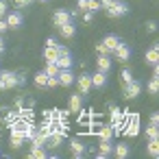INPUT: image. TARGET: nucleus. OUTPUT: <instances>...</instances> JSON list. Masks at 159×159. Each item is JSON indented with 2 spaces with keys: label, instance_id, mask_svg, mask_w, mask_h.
<instances>
[{
  "label": "nucleus",
  "instance_id": "nucleus-1",
  "mask_svg": "<svg viewBox=\"0 0 159 159\" xmlns=\"http://www.w3.org/2000/svg\"><path fill=\"white\" fill-rule=\"evenodd\" d=\"M142 94V83L139 81H129V83H124V98L126 100H133V98H137Z\"/></svg>",
  "mask_w": 159,
  "mask_h": 159
},
{
  "label": "nucleus",
  "instance_id": "nucleus-2",
  "mask_svg": "<svg viewBox=\"0 0 159 159\" xmlns=\"http://www.w3.org/2000/svg\"><path fill=\"white\" fill-rule=\"evenodd\" d=\"M122 131H124V135L135 137V135L139 133V116H137V113H131V118L126 120V126H124Z\"/></svg>",
  "mask_w": 159,
  "mask_h": 159
},
{
  "label": "nucleus",
  "instance_id": "nucleus-3",
  "mask_svg": "<svg viewBox=\"0 0 159 159\" xmlns=\"http://www.w3.org/2000/svg\"><path fill=\"white\" fill-rule=\"evenodd\" d=\"M18 87V74L16 72H2L0 74V89H11Z\"/></svg>",
  "mask_w": 159,
  "mask_h": 159
},
{
  "label": "nucleus",
  "instance_id": "nucleus-4",
  "mask_svg": "<svg viewBox=\"0 0 159 159\" xmlns=\"http://www.w3.org/2000/svg\"><path fill=\"white\" fill-rule=\"evenodd\" d=\"M124 13H129V5L120 2V0H113L111 7L107 9V16H109V18H120V16H124Z\"/></svg>",
  "mask_w": 159,
  "mask_h": 159
},
{
  "label": "nucleus",
  "instance_id": "nucleus-5",
  "mask_svg": "<svg viewBox=\"0 0 159 159\" xmlns=\"http://www.w3.org/2000/svg\"><path fill=\"white\" fill-rule=\"evenodd\" d=\"M113 55H116V59H118V61H122V63H124V61H129V57H131V48H129L124 42H120V44L113 48Z\"/></svg>",
  "mask_w": 159,
  "mask_h": 159
},
{
  "label": "nucleus",
  "instance_id": "nucleus-6",
  "mask_svg": "<svg viewBox=\"0 0 159 159\" xmlns=\"http://www.w3.org/2000/svg\"><path fill=\"white\" fill-rule=\"evenodd\" d=\"M52 22H55V26L59 29L61 24H68V22H72V13H70V11H63V9H59V11H55V16H52Z\"/></svg>",
  "mask_w": 159,
  "mask_h": 159
},
{
  "label": "nucleus",
  "instance_id": "nucleus-7",
  "mask_svg": "<svg viewBox=\"0 0 159 159\" xmlns=\"http://www.w3.org/2000/svg\"><path fill=\"white\" fill-rule=\"evenodd\" d=\"M76 85H79V94H89V89H92V74H81L76 79Z\"/></svg>",
  "mask_w": 159,
  "mask_h": 159
},
{
  "label": "nucleus",
  "instance_id": "nucleus-8",
  "mask_svg": "<svg viewBox=\"0 0 159 159\" xmlns=\"http://www.w3.org/2000/svg\"><path fill=\"white\" fill-rule=\"evenodd\" d=\"M57 79H59V85H63V87H70V85L74 83V74H72V70H70V68H66V70H59Z\"/></svg>",
  "mask_w": 159,
  "mask_h": 159
},
{
  "label": "nucleus",
  "instance_id": "nucleus-9",
  "mask_svg": "<svg viewBox=\"0 0 159 159\" xmlns=\"http://www.w3.org/2000/svg\"><path fill=\"white\" fill-rule=\"evenodd\" d=\"M96 68H98L100 72H109V70H111V59H109V55H98Z\"/></svg>",
  "mask_w": 159,
  "mask_h": 159
},
{
  "label": "nucleus",
  "instance_id": "nucleus-10",
  "mask_svg": "<svg viewBox=\"0 0 159 159\" xmlns=\"http://www.w3.org/2000/svg\"><path fill=\"white\" fill-rule=\"evenodd\" d=\"M107 85V72H94V76H92V87H105Z\"/></svg>",
  "mask_w": 159,
  "mask_h": 159
},
{
  "label": "nucleus",
  "instance_id": "nucleus-11",
  "mask_svg": "<svg viewBox=\"0 0 159 159\" xmlns=\"http://www.w3.org/2000/svg\"><path fill=\"white\" fill-rule=\"evenodd\" d=\"M70 150H72L74 157H83V155H85V144H83L81 139H72V142H70Z\"/></svg>",
  "mask_w": 159,
  "mask_h": 159
},
{
  "label": "nucleus",
  "instance_id": "nucleus-12",
  "mask_svg": "<svg viewBox=\"0 0 159 159\" xmlns=\"http://www.w3.org/2000/svg\"><path fill=\"white\" fill-rule=\"evenodd\" d=\"M20 24H22V13L13 11V13L7 16V26H9V29H18Z\"/></svg>",
  "mask_w": 159,
  "mask_h": 159
},
{
  "label": "nucleus",
  "instance_id": "nucleus-13",
  "mask_svg": "<svg viewBox=\"0 0 159 159\" xmlns=\"http://www.w3.org/2000/svg\"><path fill=\"white\" fill-rule=\"evenodd\" d=\"M44 59L46 61H57L59 59V46H46L44 48Z\"/></svg>",
  "mask_w": 159,
  "mask_h": 159
},
{
  "label": "nucleus",
  "instance_id": "nucleus-14",
  "mask_svg": "<svg viewBox=\"0 0 159 159\" xmlns=\"http://www.w3.org/2000/svg\"><path fill=\"white\" fill-rule=\"evenodd\" d=\"M59 33H61L66 39H70V37H74V33H76V26H74L72 22H68V24H61V26H59Z\"/></svg>",
  "mask_w": 159,
  "mask_h": 159
},
{
  "label": "nucleus",
  "instance_id": "nucleus-15",
  "mask_svg": "<svg viewBox=\"0 0 159 159\" xmlns=\"http://www.w3.org/2000/svg\"><path fill=\"white\" fill-rule=\"evenodd\" d=\"M157 59H159V50H157V44H152V48L146 50V63L148 66H155Z\"/></svg>",
  "mask_w": 159,
  "mask_h": 159
},
{
  "label": "nucleus",
  "instance_id": "nucleus-16",
  "mask_svg": "<svg viewBox=\"0 0 159 159\" xmlns=\"http://www.w3.org/2000/svg\"><path fill=\"white\" fill-rule=\"evenodd\" d=\"M57 66H59V70L72 68V57H70V52H61L59 59H57Z\"/></svg>",
  "mask_w": 159,
  "mask_h": 159
},
{
  "label": "nucleus",
  "instance_id": "nucleus-17",
  "mask_svg": "<svg viewBox=\"0 0 159 159\" xmlns=\"http://www.w3.org/2000/svg\"><path fill=\"white\" fill-rule=\"evenodd\" d=\"M118 44H120V39H118V37H116V35H107V37H105V39H102V46H105V48H107V50H109V55H111V52H113V48H116V46H118Z\"/></svg>",
  "mask_w": 159,
  "mask_h": 159
},
{
  "label": "nucleus",
  "instance_id": "nucleus-18",
  "mask_svg": "<svg viewBox=\"0 0 159 159\" xmlns=\"http://www.w3.org/2000/svg\"><path fill=\"white\" fill-rule=\"evenodd\" d=\"M68 111H72V113L81 111V94H72L70 96V109Z\"/></svg>",
  "mask_w": 159,
  "mask_h": 159
},
{
  "label": "nucleus",
  "instance_id": "nucleus-19",
  "mask_svg": "<svg viewBox=\"0 0 159 159\" xmlns=\"http://www.w3.org/2000/svg\"><path fill=\"white\" fill-rule=\"evenodd\" d=\"M44 144H46V137L37 131V133L31 137V148H39V146H44Z\"/></svg>",
  "mask_w": 159,
  "mask_h": 159
},
{
  "label": "nucleus",
  "instance_id": "nucleus-20",
  "mask_svg": "<svg viewBox=\"0 0 159 159\" xmlns=\"http://www.w3.org/2000/svg\"><path fill=\"white\" fill-rule=\"evenodd\" d=\"M113 155H116L118 159H124V157L129 155V146H126V144H118V146H113Z\"/></svg>",
  "mask_w": 159,
  "mask_h": 159
},
{
  "label": "nucleus",
  "instance_id": "nucleus-21",
  "mask_svg": "<svg viewBox=\"0 0 159 159\" xmlns=\"http://www.w3.org/2000/svg\"><path fill=\"white\" fill-rule=\"evenodd\" d=\"M48 76H57L59 74V66H57V61H46V70H44Z\"/></svg>",
  "mask_w": 159,
  "mask_h": 159
},
{
  "label": "nucleus",
  "instance_id": "nucleus-22",
  "mask_svg": "<svg viewBox=\"0 0 159 159\" xmlns=\"http://www.w3.org/2000/svg\"><path fill=\"white\" fill-rule=\"evenodd\" d=\"M35 133H37V126L33 124V120H31V122H26V124H24V139H31Z\"/></svg>",
  "mask_w": 159,
  "mask_h": 159
},
{
  "label": "nucleus",
  "instance_id": "nucleus-23",
  "mask_svg": "<svg viewBox=\"0 0 159 159\" xmlns=\"http://www.w3.org/2000/svg\"><path fill=\"white\" fill-rule=\"evenodd\" d=\"M98 148H100V152L102 155H111V150H113V146H111V139H100V144H98Z\"/></svg>",
  "mask_w": 159,
  "mask_h": 159
},
{
  "label": "nucleus",
  "instance_id": "nucleus-24",
  "mask_svg": "<svg viewBox=\"0 0 159 159\" xmlns=\"http://www.w3.org/2000/svg\"><path fill=\"white\" fill-rule=\"evenodd\" d=\"M148 155L150 157H157V152H159V142H157V137H152V139H148Z\"/></svg>",
  "mask_w": 159,
  "mask_h": 159
},
{
  "label": "nucleus",
  "instance_id": "nucleus-25",
  "mask_svg": "<svg viewBox=\"0 0 159 159\" xmlns=\"http://www.w3.org/2000/svg\"><path fill=\"white\" fill-rule=\"evenodd\" d=\"M46 81H48V74L46 72H37L35 74V85L37 87H46Z\"/></svg>",
  "mask_w": 159,
  "mask_h": 159
},
{
  "label": "nucleus",
  "instance_id": "nucleus-26",
  "mask_svg": "<svg viewBox=\"0 0 159 159\" xmlns=\"http://www.w3.org/2000/svg\"><path fill=\"white\" fill-rule=\"evenodd\" d=\"M98 133H100V139H111L113 137V129L111 126H100Z\"/></svg>",
  "mask_w": 159,
  "mask_h": 159
},
{
  "label": "nucleus",
  "instance_id": "nucleus-27",
  "mask_svg": "<svg viewBox=\"0 0 159 159\" xmlns=\"http://www.w3.org/2000/svg\"><path fill=\"white\" fill-rule=\"evenodd\" d=\"M29 157H33V159H44V157H46V152H44V146H39V148H31Z\"/></svg>",
  "mask_w": 159,
  "mask_h": 159
},
{
  "label": "nucleus",
  "instance_id": "nucleus-28",
  "mask_svg": "<svg viewBox=\"0 0 159 159\" xmlns=\"http://www.w3.org/2000/svg\"><path fill=\"white\" fill-rule=\"evenodd\" d=\"M157 89H159V79H157V76H152V79H150V83H148V92H150V94H157Z\"/></svg>",
  "mask_w": 159,
  "mask_h": 159
},
{
  "label": "nucleus",
  "instance_id": "nucleus-29",
  "mask_svg": "<svg viewBox=\"0 0 159 159\" xmlns=\"http://www.w3.org/2000/svg\"><path fill=\"white\" fill-rule=\"evenodd\" d=\"M98 9H102V7H100V2H98V0H87V11H92V13H96Z\"/></svg>",
  "mask_w": 159,
  "mask_h": 159
},
{
  "label": "nucleus",
  "instance_id": "nucleus-30",
  "mask_svg": "<svg viewBox=\"0 0 159 159\" xmlns=\"http://www.w3.org/2000/svg\"><path fill=\"white\" fill-rule=\"evenodd\" d=\"M18 120H20V113H18V111H16V113H7V118H5V122H7L9 126H11V124H16Z\"/></svg>",
  "mask_w": 159,
  "mask_h": 159
},
{
  "label": "nucleus",
  "instance_id": "nucleus-31",
  "mask_svg": "<svg viewBox=\"0 0 159 159\" xmlns=\"http://www.w3.org/2000/svg\"><path fill=\"white\" fill-rule=\"evenodd\" d=\"M157 135H159L157 126H155V124H150V126L146 129V137H148V139H152V137H157Z\"/></svg>",
  "mask_w": 159,
  "mask_h": 159
},
{
  "label": "nucleus",
  "instance_id": "nucleus-32",
  "mask_svg": "<svg viewBox=\"0 0 159 159\" xmlns=\"http://www.w3.org/2000/svg\"><path fill=\"white\" fill-rule=\"evenodd\" d=\"M120 81H122V83H129V81H133V74H131L129 70H122V72H120Z\"/></svg>",
  "mask_w": 159,
  "mask_h": 159
},
{
  "label": "nucleus",
  "instance_id": "nucleus-33",
  "mask_svg": "<svg viewBox=\"0 0 159 159\" xmlns=\"http://www.w3.org/2000/svg\"><path fill=\"white\" fill-rule=\"evenodd\" d=\"M57 85H59V79H57V76H48L46 87H57Z\"/></svg>",
  "mask_w": 159,
  "mask_h": 159
},
{
  "label": "nucleus",
  "instance_id": "nucleus-34",
  "mask_svg": "<svg viewBox=\"0 0 159 159\" xmlns=\"http://www.w3.org/2000/svg\"><path fill=\"white\" fill-rule=\"evenodd\" d=\"M5 16H7V2L0 0V18H5Z\"/></svg>",
  "mask_w": 159,
  "mask_h": 159
},
{
  "label": "nucleus",
  "instance_id": "nucleus-35",
  "mask_svg": "<svg viewBox=\"0 0 159 159\" xmlns=\"http://www.w3.org/2000/svg\"><path fill=\"white\" fill-rule=\"evenodd\" d=\"M76 5H79L76 9H81V11H87V0H79Z\"/></svg>",
  "mask_w": 159,
  "mask_h": 159
},
{
  "label": "nucleus",
  "instance_id": "nucleus-36",
  "mask_svg": "<svg viewBox=\"0 0 159 159\" xmlns=\"http://www.w3.org/2000/svg\"><path fill=\"white\" fill-rule=\"evenodd\" d=\"M96 50H98V55H109V50H107L102 44H98V46H96Z\"/></svg>",
  "mask_w": 159,
  "mask_h": 159
},
{
  "label": "nucleus",
  "instance_id": "nucleus-37",
  "mask_svg": "<svg viewBox=\"0 0 159 159\" xmlns=\"http://www.w3.org/2000/svg\"><path fill=\"white\" fill-rule=\"evenodd\" d=\"M83 20H85V22H92V20H94V13H92V11H87V13L83 16Z\"/></svg>",
  "mask_w": 159,
  "mask_h": 159
},
{
  "label": "nucleus",
  "instance_id": "nucleus-38",
  "mask_svg": "<svg viewBox=\"0 0 159 159\" xmlns=\"http://www.w3.org/2000/svg\"><path fill=\"white\" fill-rule=\"evenodd\" d=\"M9 26H7V20H0V33H5Z\"/></svg>",
  "mask_w": 159,
  "mask_h": 159
},
{
  "label": "nucleus",
  "instance_id": "nucleus-39",
  "mask_svg": "<svg viewBox=\"0 0 159 159\" xmlns=\"http://www.w3.org/2000/svg\"><path fill=\"white\" fill-rule=\"evenodd\" d=\"M111 2H113V0H100V7H105V9H109V7H111Z\"/></svg>",
  "mask_w": 159,
  "mask_h": 159
},
{
  "label": "nucleus",
  "instance_id": "nucleus-40",
  "mask_svg": "<svg viewBox=\"0 0 159 159\" xmlns=\"http://www.w3.org/2000/svg\"><path fill=\"white\" fill-rule=\"evenodd\" d=\"M16 2H18L20 7H26V5H31V2H33V0H16Z\"/></svg>",
  "mask_w": 159,
  "mask_h": 159
},
{
  "label": "nucleus",
  "instance_id": "nucleus-41",
  "mask_svg": "<svg viewBox=\"0 0 159 159\" xmlns=\"http://www.w3.org/2000/svg\"><path fill=\"white\" fill-rule=\"evenodd\" d=\"M146 29L152 33V31H157V24H155V22H148V24H146Z\"/></svg>",
  "mask_w": 159,
  "mask_h": 159
},
{
  "label": "nucleus",
  "instance_id": "nucleus-42",
  "mask_svg": "<svg viewBox=\"0 0 159 159\" xmlns=\"http://www.w3.org/2000/svg\"><path fill=\"white\" fill-rule=\"evenodd\" d=\"M46 46H57V39H55V37H48V39H46Z\"/></svg>",
  "mask_w": 159,
  "mask_h": 159
},
{
  "label": "nucleus",
  "instance_id": "nucleus-43",
  "mask_svg": "<svg viewBox=\"0 0 159 159\" xmlns=\"http://www.w3.org/2000/svg\"><path fill=\"white\" fill-rule=\"evenodd\" d=\"M157 122H159V116H157V113H152V116H150V124H155V126H157Z\"/></svg>",
  "mask_w": 159,
  "mask_h": 159
},
{
  "label": "nucleus",
  "instance_id": "nucleus-44",
  "mask_svg": "<svg viewBox=\"0 0 159 159\" xmlns=\"http://www.w3.org/2000/svg\"><path fill=\"white\" fill-rule=\"evenodd\" d=\"M2 52H5V39L0 37V55H2Z\"/></svg>",
  "mask_w": 159,
  "mask_h": 159
},
{
  "label": "nucleus",
  "instance_id": "nucleus-45",
  "mask_svg": "<svg viewBox=\"0 0 159 159\" xmlns=\"http://www.w3.org/2000/svg\"><path fill=\"white\" fill-rule=\"evenodd\" d=\"M39 2H46V0H39Z\"/></svg>",
  "mask_w": 159,
  "mask_h": 159
}]
</instances>
